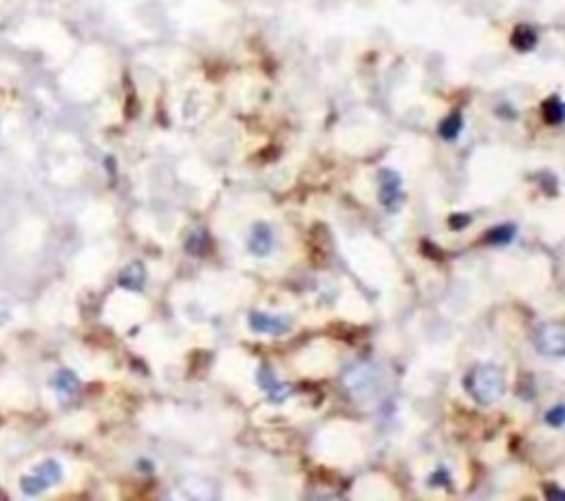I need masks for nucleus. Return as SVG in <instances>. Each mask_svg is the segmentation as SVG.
Returning a JSON list of instances; mask_svg holds the SVG:
<instances>
[{"label":"nucleus","mask_w":565,"mask_h":501,"mask_svg":"<svg viewBox=\"0 0 565 501\" xmlns=\"http://www.w3.org/2000/svg\"><path fill=\"white\" fill-rule=\"evenodd\" d=\"M466 389L479 404H493L503 396V375L495 367H479L466 378Z\"/></svg>","instance_id":"nucleus-1"},{"label":"nucleus","mask_w":565,"mask_h":501,"mask_svg":"<svg viewBox=\"0 0 565 501\" xmlns=\"http://www.w3.org/2000/svg\"><path fill=\"white\" fill-rule=\"evenodd\" d=\"M431 483H448V473H446V470H444V468H441V470H437V475H435V477L431 479Z\"/></svg>","instance_id":"nucleus-17"},{"label":"nucleus","mask_w":565,"mask_h":501,"mask_svg":"<svg viewBox=\"0 0 565 501\" xmlns=\"http://www.w3.org/2000/svg\"><path fill=\"white\" fill-rule=\"evenodd\" d=\"M62 393H67V396H71V393L78 391V378H75L71 371H62L58 375V385H55Z\"/></svg>","instance_id":"nucleus-13"},{"label":"nucleus","mask_w":565,"mask_h":501,"mask_svg":"<svg viewBox=\"0 0 565 501\" xmlns=\"http://www.w3.org/2000/svg\"><path fill=\"white\" fill-rule=\"evenodd\" d=\"M119 285L124 287V290H131V292L144 290V285H146V267H144V263L142 261H133L131 265H126L124 269H121Z\"/></svg>","instance_id":"nucleus-8"},{"label":"nucleus","mask_w":565,"mask_h":501,"mask_svg":"<svg viewBox=\"0 0 565 501\" xmlns=\"http://www.w3.org/2000/svg\"><path fill=\"white\" fill-rule=\"evenodd\" d=\"M248 248L254 256H267L274 248V234L272 227L267 223H254L252 232H250V241Z\"/></svg>","instance_id":"nucleus-7"},{"label":"nucleus","mask_w":565,"mask_h":501,"mask_svg":"<svg viewBox=\"0 0 565 501\" xmlns=\"http://www.w3.org/2000/svg\"><path fill=\"white\" fill-rule=\"evenodd\" d=\"M292 325L289 318H283V316H272V314H263V312H254L250 316V327L256 331V333H272V336H281L285 333Z\"/></svg>","instance_id":"nucleus-5"},{"label":"nucleus","mask_w":565,"mask_h":501,"mask_svg":"<svg viewBox=\"0 0 565 501\" xmlns=\"http://www.w3.org/2000/svg\"><path fill=\"white\" fill-rule=\"evenodd\" d=\"M543 117L547 124H561L563 119V102L559 98H550L543 102Z\"/></svg>","instance_id":"nucleus-12"},{"label":"nucleus","mask_w":565,"mask_h":501,"mask_svg":"<svg viewBox=\"0 0 565 501\" xmlns=\"http://www.w3.org/2000/svg\"><path fill=\"white\" fill-rule=\"evenodd\" d=\"M563 420H565V408H563V404L554 406L552 411H547V415H545V422H547V424H552L554 429H561V427H563Z\"/></svg>","instance_id":"nucleus-14"},{"label":"nucleus","mask_w":565,"mask_h":501,"mask_svg":"<svg viewBox=\"0 0 565 501\" xmlns=\"http://www.w3.org/2000/svg\"><path fill=\"white\" fill-rule=\"evenodd\" d=\"M60 475H62V473H60V466L55 462H47L34 477H29V479L22 481V488L29 495H36V493H40L44 488H49V486H53L55 481H60Z\"/></svg>","instance_id":"nucleus-6"},{"label":"nucleus","mask_w":565,"mask_h":501,"mask_svg":"<svg viewBox=\"0 0 565 501\" xmlns=\"http://www.w3.org/2000/svg\"><path fill=\"white\" fill-rule=\"evenodd\" d=\"M380 203L385 206V210L398 212V208L404 201V192H402V179L395 171H383L380 173Z\"/></svg>","instance_id":"nucleus-3"},{"label":"nucleus","mask_w":565,"mask_h":501,"mask_svg":"<svg viewBox=\"0 0 565 501\" xmlns=\"http://www.w3.org/2000/svg\"><path fill=\"white\" fill-rule=\"evenodd\" d=\"M545 497H552V499H563L565 495L559 493L557 486H545Z\"/></svg>","instance_id":"nucleus-18"},{"label":"nucleus","mask_w":565,"mask_h":501,"mask_svg":"<svg viewBox=\"0 0 565 501\" xmlns=\"http://www.w3.org/2000/svg\"><path fill=\"white\" fill-rule=\"evenodd\" d=\"M534 345L541 354L547 356H563L565 354V331L559 323H545L537 329Z\"/></svg>","instance_id":"nucleus-2"},{"label":"nucleus","mask_w":565,"mask_h":501,"mask_svg":"<svg viewBox=\"0 0 565 501\" xmlns=\"http://www.w3.org/2000/svg\"><path fill=\"white\" fill-rule=\"evenodd\" d=\"M258 385H261V389L267 393L272 404H283L289 396H292V387L279 382L277 375L272 373L267 364H261V369H258Z\"/></svg>","instance_id":"nucleus-4"},{"label":"nucleus","mask_w":565,"mask_h":501,"mask_svg":"<svg viewBox=\"0 0 565 501\" xmlns=\"http://www.w3.org/2000/svg\"><path fill=\"white\" fill-rule=\"evenodd\" d=\"M470 223V217L468 215H453L448 219V225H451V230H464V227Z\"/></svg>","instance_id":"nucleus-16"},{"label":"nucleus","mask_w":565,"mask_h":501,"mask_svg":"<svg viewBox=\"0 0 565 501\" xmlns=\"http://www.w3.org/2000/svg\"><path fill=\"white\" fill-rule=\"evenodd\" d=\"M514 234H517V227L510 223H503V225L493 227V230H488L484 241L488 246H508V243H512Z\"/></svg>","instance_id":"nucleus-9"},{"label":"nucleus","mask_w":565,"mask_h":501,"mask_svg":"<svg viewBox=\"0 0 565 501\" xmlns=\"http://www.w3.org/2000/svg\"><path fill=\"white\" fill-rule=\"evenodd\" d=\"M206 246H204V234L201 232H197L188 239V252L190 254H204Z\"/></svg>","instance_id":"nucleus-15"},{"label":"nucleus","mask_w":565,"mask_h":501,"mask_svg":"<svg viewBox=\"0 0 565 501\" xmlns=\"http://www.w3.org/2000/svg\"><path fill=\"white\" fill-rule=\"evenodd\" d=\"M512 44L519 49V51H530L534 49V44H537V34H534L532 27H517V32L512 34Z\"/></svg>","instance_id":"nucleus-10"},{"label":"nucleus","mask_w":565,"mask_h":501,"mask_svg":"<svg viewBox=\"0 0 565 501\" xmlns=\"http://www.w3.org/2000/svg\"><path fill=\"white\" fill-rule=\"evenodd\" d=\"M462 126H464V121H462V115H451V117H446L444 121H441L439 124V135L444 140H448V142H453L457 135L462 133Z\"/></svg>","instance_id":"nucleus-11"}]
</instances>
